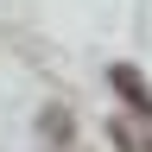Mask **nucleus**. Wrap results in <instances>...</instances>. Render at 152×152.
Wrapping results in <instances>:
<instances>
[{
    "instance_id": "1",
    "label": "nucleus",
    "mask_w": 152,
    "mask_h": 152,
    "mask_svg": "<svg viewBox=\"0 0 152 152\" xmlns=\"http://www.w3.org/2000/svg\"><path fill=\"white\" fill-rule=\"evenodd\" d=\"M121 146L127 152H152V140H140V133H127V127H121Z\"/></svg>"
}]
</instances>
